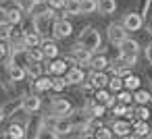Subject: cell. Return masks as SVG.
<instances>
[{"label":"cell","instance_id":"cell-1","mask_svg":"<svg viewBox=\"0 0 152 139\" xmlns=\"http://www.w3.org/2000/svg\"><path fill=\"white\" fill-rule=\"evenodd\" d=\"M119 54H121V58L129 64V67H133L135 62H137V54H140V44L135 42V40H123L121 44H119Z\"/></svg>","mask_w":152,"mask_h":139},{"label":"cell","instance_id":"cell-2","mask_svg":"<svg viewBox=\"0 0 152 139\" xmlns=\"http://www.w3.org/2000/svg\"><path fill=\"white\" fill-rule=\"evenodd\" d=\"M79 46H83V48L90 50V52H98V48L102 46V35H100V31L94 29V27H88V29L81 33V38H79Z\"/></svg>","mask_w":152,"mask_h":139},{"label":"cell","instance_id":"cell-3","mask_svg":"<svg viewBox=\"0 0 152 139\" xmlns=\"http://www.w3.org/2000/svg\"><path fill=\"white\" fill-rule=\"evenodd\" d=\"M69 118H71L75 131H88V125L92 120V114H90L88 108H77V110H71L69 112Z\"/></svg>","mask_w":152,"mask_h":139},{"label":"cell","instance_id":"cell-4","mask_svg":"<svg viewBox=\"0 0 152 139\" xmlns=\"http://www.w3.org/2000/svg\"><path fill=\"white\" fill-rule=\"evenodd\" d=\"M106 38L113 46H119L123 40H127V29L123 23H110L106 27Z\"/></svg>","mask_w":152,"mask_h":139},{"label":"cell","instance_id":"cell-5","mask_svg":"<svg viewBox=\"0 0 152 139\" xmlns=\"http://www.w3.org/2000/svg\"><path fill=\"white\" fill-rule=\"evenodd\" d=\"M40 106H42V100H40V96H38V93H25V96L21 98V110H23V112H27V114L38 112V110H40Z\"/></svg>","mask_w":152,"mask_h":139},{"label":"cell","instance_id":"cell-6","mask_svg":"<svg viewBox=\"0 0 152 139\" xmlns=\"http://www.w3.org/2000/svg\"><path fill=\"white\" fill-rule=\"evenodd\" d=\"M121 23L125 25L127 31H140L144 27V17H142V13H127Z\"/></svg>","mask_w":152,"mask_h":139},{"label":"cell","instance_id":"cell-7","mask_svg":"<svg viewBox=\"0 0 152 139\" xmlns=\"http://www.w3.org/2000/svg\"><path fill=\"white\" fill-rule=\"evenodd\" d=\"M71 33H73V25H71L69 21H65V19L54 21V27H52L54 40H65V38H69Z\"/></svg>","mask_w":152,"mask_h":139},{"label":"cell","instance_id":"cell-8","mask_svg":"<svg viewBox=\"0 0 152 139\" xmlns=\"http://www.w3.org/2000/svg\"><path fill=\"white\" fill-rule=\"evenodd\" d=\"M92 54H94V52L86 50V48H83V46H79V44H77L73 50H71V58L75 60V64H81V67H90Z\"/></svg>","mask_w":152,"mask_h":139},{"label":"cell","instance_id":"cell-9","mask_svg":"<svg viewBox=\"0 0 152 139\" xmlns=\"http://www.w3.org/2000/svg\"><path fill=\"white\" fill-rule=\"evenodd\" d=\"M71 110H73V106H71V102L65 100V98H54V100L50 102V112L56 114V116H65V114H69Z\"/></svg>","mask_w":152,"mask_h":139},{"label":"cell","instance_id":"cell-10","mask_svg":"<svg viewBox=\"0 0 152 139\" xmlns=\"http://www.w3.org/2000/svg\"><path fill=\"white\" fill-rule=\"evenodd\" d=\"M54 131H56V137L69 135L71 131H75V129H73V122H71V118H69V114L56 116V120H54Z\"/></svg>","mask_w":152,"mask_h":139},{"label":"cell","instance_id":"cell-11","mask_svg":"<svg viewBox=\"0 0 152 139\" xmlns=\"http://www.w3.org/2000/svg\"><path fill=\"white\" fill-rule=\"evenodd\" d=\"M13 79H11V71H9V64H4L0 60V87L4 91H13Z\"/></svg>","mask_w":152,"mask_h":139},{"label":"cell","instance_id":"cell-12","mask_svg":"<svg viewBox=\"0 0 152 139\" xmlns=\"http://www.w3.org/2000/svg\"><path fill=\"white\" fill-rule=\"evenodd\" d=\"M65 77H67V81H69L71 85H81V83L86 81V75H83V69H81V67H71V69L65 73Z\"/></svg>","mask_w":152,"mask_h":139},{"label":"cell","instance_id":"cell-13","mask_svg":"<svg viewBox=\"0 0 152 139\" xmlns=\"http://www.w3.org/2000/svg\"><path fill=\"white\" fill-rule=\"evenodd\" d=\"M23 15H25V13H23V9H21L19 4H15L13 9H9V11H7V23H11V25H21V21L25 19Z\"/></svg>","mask_w":152,"mask_h":139},{"label":"cell","instance_id":"cell-14","mask_svg":"<svg viewBox=\"0 0 152 139\" xmlns=\"http://www.w3.org/2000/svg\"><path fill=\"white\" fill-rule=\"evenodd\" d=\"M75 60L69 56V58H54L52 60V73H56V75H63V73H67L69 69H71V64H73Z\"/></svg>","mask_w":152,"mask_h":139},{"label":"cell","instance_id":"cell-15","mask_svg":"<svg viewBox=\"0 0 152 139\" xmlns=\"http://www.w3.org/2000/svg\"><path fill=\"white\" fill-rule=\"evenodd\" d=\"M108 77L104 75V71H94L92 75H90V83L96 87V89H102V87H108Z\"/></svg>","mask_w":152,"mask_h":139},{"label":"cell","instance_id":"cell-16","mask_svg":"<svg viewBox=\"0 0 152 139\" xmlns=\"http://www.w3.org/2000/svg\"><path fill=\"white\" fill-rule=\"evenodd\" d=\"M108 67H110V62H108V58H106L104 54L92 56V60H90V69H92V71H106Z\"/></svg>","mask_w":152,"mask_h":139},{"label":"cell","instance_id":"cell-17","mask_svg":"<svg viewBox=\"0 0 152 139\" xmlns=\"http://www.w3.org/2000/svg\"><path fill=\"white\" fill-rule=\"evenodd\" d=\"M131 129H133V125H129L127 120H115L113 122V133L119 137H127L131 133Z\"/></svg>","mask_w":152,"mask_h":139},{"label":"cell","instance_id":"cell-18","mask_svg":"<svg viewBox=\"0 0 152 139\" xmlns=\"http://www.w3.org/2000/svg\"><path fill=\"white\" fill-rule=\"evenodd\" d=\"M40 48L44 50V54H46V58L50 60V58H56L58 56V46L52 42V40H42V44H40Z\"/></svg>","mask_w":152,"mask_h":139},{"label":"cell","instance_id":"cell-19","mask_svg":"<svg viewBox=\"0 0 152 139\" xmlns=\"http://www.w3.org/2000/svg\"><path fill=\"white\" fill-rule=\"evenodd\" d=\"M117 11V0H98V13L100 15H113Z\"/></svg>","mask_w":152,"mask_h":139},{"label":"cell","instance_id":"cell-20","mask_svg":"<svg viewBox=\"0 0 152 139\" xmlns=\"http://www.w3.org/2000/svg\"><path fill=\"white\" fill-rule=\"evenodd\" d=\"M9 71H11V79L15 83H19V81H23L27 77V69L25 67H19V64H11L9 62Z\"/></svg>","mask_w":152,"mask_h":139},{"label":"cell","instance_id":"cell-21","mask_svg":"<svg viewBox=\"0 0 152 139\" xmlns=\"http://www.w3.org/2000/svg\"><path fill=\"white\" fill-rule=\"evenodd\" d=\"M65 15H69V17L81 15V0H67V4H65Z\"/></svg>","mask_w":152,"mask_h":139},{"label":"cell","instance_id":"cell-22","mask_svg":"<svg viewBox=\"0 0 152 139\" xmlns=\"http://www.w3.org/2000/svg\"><path fill=\"white\" fill-rule=\"evenodd\" d=\"M25 135H27L25 129H23L21 125H17V122L9 125V129H7V137H11V139H21V137H25Z\"/></svg>","mask_w":152,"mask_h":139},{"label":"cell","instance_id":"cell-23","mask_svg":"<svg viewBox=\"0 0 152 139\" xmlns=\"http://www.w3.org/2000/svg\"><path fill=\"white\" fill-rule=\"evenodd\" d=\"M42 40H44V38H42L38 31H31V33H25V35H23V42L27 44V48H36V46H40Z\"/></svg>","mask_w":152,"mask_h":139},{"label":"cell","instance_id":"cell-24","mask_svg":"<svg viewBox=\"0 0 152 139\" xmlns=\"http://www.w3.org/2000/svg\"><path fill=\"white\" fill-rule=\"evenodd\" d=\"M36 83H34V87H36V91H48V89H52V79L50 77H38V79H34Z\"/></svg>","mask_w":152,"mask_h":139},{"label":"cell","instance_id":"cell-25","mask_svg":"<svg viewBox=\"0 0 152 139\" xmlns=\"http://www.w3.org/2000/svg\"><path fill=\"white\" fill-rule=\"evenodd\" d=\"M108 89H110L113 93H119L121 89H125V81H123V77H121V75H113L110 81H108Z\"/></svg>","mask_w":152,"mask_h":139},{"label":"cell","instance_id":"cell-26","mask_svg":"<svg viewBox=\"0 0 152 139\" xmlns=\"http://www.w3.org/2000/svg\"><path fill=\"white\" fill-rule=\"evenodd\" d=\"M42 73H44V67H42V62H36V60H31V62L27 64V77H31V79H38Z\"/></svg>","mask_w":152,"mask_h":139},{"label":"cell","instance_id":"cell-27","mask_svg":"<svg viewBox=\"0 0 152 139\" xmlns=\"http://www.w3.org/2000/svg\"><path fill=\"white\" fill-rule=\"evenodd\" d=\"M123 81H125V89H129V91H135V89H140V77H135V75H125L123 77Z\"/></svg>","mask_w":152,"mask_h":139},{"label":"cell","instance_id":"cell-28","mask_svg":"<svg viewBox=\"0 0 152 139\" xmlns=\"http://www.w3.org/2000/svg\"><path fill=\"white\" fill-rule=\"evenodd\" d=\"M98 11V0H81V15H92Z\"/></svg>","mask_w":152,"mask_h":139},{"label":"cell","instance_id":"cell-29","mask_svg":"<svg viewBox=\"0 0 152 139\" xmlns=\"http://www.w3.org/2000/svg\"><path fill=\"white\" fill-rule=\"evenodd\" d=\"M27 54H29V60H36V62H44V60H46V54H44V50H42L40 46L29 48Z\"/></svg>","mask_w":152,"mask_h":139},{"label":"cell","instance_id":"cell-30","mask_svg":"<svg viewBox=\"0 0 152 139\" xmlns=\"http://www.w3.org/2000/svg\"><path fill=\"white\" fill-rule=\"evenodd\" d=\"M148 131H150V127H148V122L146 120H135L133 122V133L137 135V137H144V135H148Z\"/></svg>","mask_w":152,"mask_h":139},{"label":"cell","instance_id":"cell-31","mask_svg":"<svg viewBox=\"0 0 152 139\" xmlns=\"http://www.w3.org/2000/svg\"><path fill=\"white\" fill-rule=\"evenodd\" d=\"M133 100H135L137 104H148V102L152 100V93H150V91H144V89H135V91H133Z\"/></svg>","mask_w":152,"mask_h":139},{"label":"cell","instance_id":"cell-32","mask_svg":"<svg viewBox=\"0 0 152 139\" xmlns=\"http://www.w3.org/2000/svg\"><path fill=\"white\" fill-rule=\"evenodd\" d=\"M21 31H23V35H25V33H31V31H36L34 17H25V19L21 21Z\"/></svg>","mask_w":152,"mask_h":139},{"label":"cell","instance_id":"cell-33","mask_svg":"<svg viewBox=\"0 0 152 139\" xmlns=\"http://www.w3.org/2000/svg\"><path fill=\"white\" fill-rule=\"evenodd\" d=\"M67 85H69L67 77H65V79H63V77H54V79H52V89H54L56 93H61V91H63Z\"/></svg>","mask_w":152,"mask_h":139},{"label":"cell","instance_id":"cell-34","mask_svg":"<svg viewBox=\"0 0 152 139\" xmlns=\"http://www.w3.org/2000/svg\"><path fill=\"white\" fill-rule=\"evenodd\" d=\"M94 100H96V102H100V104H106V102L110 100V93L106 91V87L96 89V91H94Z\"/></svg>","mask_w":152,"mask_h":139},{"label":"cell","instance_id":"cell-35","mask_svg":"<svg viewBox=\"0 0 152 139\" xmlns=\"http://www.w3.org/2000/svg\"><path fill=\"white\" fill-rule=\"evenodd\" d=\"M115 133H113V129H108V127H98L96 131H94V137H98V139H110Z\"/></svg>","mask_w":152,"mask_h":139},{"label":"cell","instance_id":"cell-36","mask_svg":"<svg viewBox=\"0 0 152 139\" xmlns=\"http://www.w3.org/2000/svg\"><path fill=\"white\" fill-rule=\"evenodd\" d=\"M17 4L23 9V13H25V15H31V13H34V9H36V2H34V0H17Z\"/></svg>","mask_w":152,"mask_h":139},{"label":"cell","instance_id":"cell-37","mask_svg":"<svg viewBox=\"0 0 152 139\" xmlns=\"http://www.w3.org/2000/svg\"><path fill=\"white\" fill-rule=\"evenodd\" d=\"M133 114H135L140 120H148V116H150V110L146 108V104H140V106L133 110Z\"/></svg>","mask_w":152,"mask_h":139},{"label":"cell","instance_id":"cell-38","mask_svg":"<svg viewBox=\"0 0 152 139\" xmlns=\"http://www.w3.org/2000/svg\"><path fill=\"white\" fill-rule=\"evenodd\" d=\"M117 100H119V102H123V104H131L133 96H131V91H129V89H125V91L121 89V91L117 93Z\"/></svg>","mask_w":152,"mask_h":139},{"label":"cell","instance_id":"cell-39","mask_svg":"<svg viewBox=\"0 0 152 139\" xmlns=\"http://www.w3.org/2000/svg\"><path fill=\"white\" fill-rule=\"evenodd\" d=\"M48 2V7H52V9H65V4H67V0H46Z\"/></svg>","mask_w":152,"mask_h":139},{"label":"cell","instance_id":"cell-40","mask_svg":"<svg viewBox=\"0 0 152 139\" xmlns=\"http://www.w3.org/2000/svg\"><path fill=\"white\" fill-rule=\"evenodd\" d=\"M9 52H11V50L7 48V44H4V40H0V60H2V58H4V56H7Z\"/></svg>","mask_w":152,"mask_h":139},{"label":"cell","instance_id":"cell-41","mask_svg":"<svg viewBox=\"0 0 152 139\" xmlns=\"http://www.w3.org/2000/svg\"><path fill=\"white\" fill-rule=\"evenodd\" d=\"M146 60H148V62L152 64V44H150V46L146 48Z\"/></svg>","mask_w":152,"mask_h":139},{"label":"cell","instance_id":"cell-42","mask_svg":"<svg viewBox=\"0 0 152 139\" xmlns=\"http://www.w3.org/2000/svg\"><path fill=\"white\" fill-rule=\"evenodd\" d=\"M148 31H150V33H152V19H150V21H148Z\"/></svg>","mask_w":152,"mask_h":139},{"label":"cell","instance_id":"cell-43","mask_svg":"<svg viewBox=\"0 0 152 139\" xmlns=\"http://www.w3.org/2000/svg\"><path fill=\"white\" fill-rule=\"evenodd\" d=\"M34 2H36V4H44V2H46V0H34Z\"/></svg>","mask_w":152,"mask_h":139},{"label":"cell","instance_id":"cell-44","mask_svg":"<svg viewBox=\"0 0 152 139\" xmlns=\"http://www.w3.org/2000/svg\"><path fill=\"white\" fill-rule=\"evenodd\" d=\"M0 122H2V110H0Z\"/></svg>","mask_w":152,"mask_h":139},{"label":"cell","instance_id":"cell-45","mask_svg":"<svg viewBox=\"0 0 152 139\" xmlns=\"http://www.w3.org/2000/svg\"><path fill=\"white\" fill-rule=\"evenodd\" d=\"M2 2H4V0H0V4H2Z\"/></svg>","mask_w":152,"mask_h":139},{"label":"cell","instance_id":"cell-46","mask_svg":"<svg viewBox=\"0 0 152 139\" xmlns=\"http://www.w3.org/2000/svg\"><path fill=\"white\" fill-rule=\"evenodd\" d=\"M150 135H152V133H150Z\"/></svg>","mask_w":152,"mask_h":139}]
</instances>
